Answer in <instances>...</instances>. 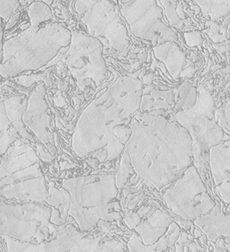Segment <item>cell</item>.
I'll list each match as a JSON object with an SVG mask.
<instances>
[{
  "label": "cell",
  "instance_id": "obj_1",
  "mask_svg": "<svg viewBox=\"0 0 230 252\" xmlns=\"http://www.w3.org/2000/svg\"><path fill=\"white\" fill-rule=\"evenodd\" d=\"M143 84L133 77L119 78L81 115L72 137V149L80 158L98 152L100 162L112 161L125 149L132 130L131 117L140 107Z\"/></svg>",
  "mask_w": 230,
  "mask_h": 252
},
{
  "label": "cell",
  "instance_id": "obj_2",
  "mask_svg": "<svg viewBox=\"0 0 230 252\" xmlns=\"http://www.w3.org/2000/svg\"><path fill=\"white\" fill-rule=\"evenodd\" d=\"M124 150L134 173L160 189L178 178L194 161L189 132L163 116L139 113Z\"/></svg>",
  "mask_w": 230,
  "mask_h": 252
},
{
  "label": "cell",
  "instance_id": "obj_3",
  "mask_svg": "<svg viewBox=\"0 0 230 252\" xmlns=\"http://www.w3.org/2000/svg\"><path fill=\"white\" fill-rule=\"evenodd\" d=\"M30 23L28 29L3 45L1 77H15L23 71L44 67L70 44L71 32L61 23Z\"/></svg>",
  "mask_w": 230,
  "mask_h": 252
},
{
  "label": "cell",
  "instance_id": "obj_4",
  "mask_svg": "<svg viewBox=\"0 0 230 252\" xmlns=\"http://www.w3.org/2000/svg\"><path fill=\"white\" fill-rule=\"evenodd\" d=\"M62 188L70 194L69 216L76 220L82 232L96 228L100 220L112 222L122 219L116 175L65 179Z\"/></svg>",
  "mask_w": 230,
  "mask_h": 252
},
{
  "label": "cell",
  "instance_id": "obj_5",
  "mask_svg": "<svg viewBox=\"0 0 230 252\" xmlns=\"http://www.w3.org/2000/svg\"><path fill=\"white\" fill-rule=\"evenodd\" d=\"M0 165V194L7 199L40 203L46 202L48 188L35 151L18 140Z\"/></svg>",
  "mask_w": 230,
  "mask_h": 252
},
{
  "label": "cell",
  "instance_id": "obj_6",
  "mask_svg": "<svg viewBox=\"0 0 230 252\" xmlns=\"http://www.w3.org/2000/svg\"><path fill=\"white\" fill-rule=\"evenodd\" d=\"M197 100L192 108L178 111L173 121L184 127L192 139L194 161L200 169L209 159V149L223 141L225 132L215 121L216 107L210 93L203 86L197 90Z\"/></svg>",
  "mask_w": 230,
  "mask_h": 252
},
{
  "label": "cell",
  "instance_id": "obj_7",
  "mask_svg": "<svg viewBox=\"0 0 230 252\" xmlns=\"http://www.w3.org/2000/svg\"><path fill=\"white\" fill-rule=\"evenodd\" d=\"M51 208L40 203L0 202V235L20 242H47L57 231L51 223Z\"/></svg>",
  "mask_w": 230,
  "mask_h": 252
},
{
  "label": "cell",
  "instance_id": "obj_8",
  "mask_svg": "<svg viewBox=\"0 0 230 252\" xmlns=\"http://www.w3.org/2000/svg\"><path fill=\"white\" fill-rule=\"evenodd\" d=\"M104 46L100 40L82 32H71L70 44L63 60L81 91L90 85L99 87L107 77L102 57Z\"/></svg>",
  "mask_w": 230,
  "mask_h": 252
},
{
  "label": "cell",
  "instance_id": "obj_9",
  "mask_svg": "<svg viewBox=\"0 0 230 252\" xmlns=\"http://www.w3.org/2000/svg\"><path fill=\"white\" fill-rule=\"evenodd\" d=\"M74 8L86 26L90 36L100 40L104 47L122 51L130 46L119 6L109 1H77Z\"/></svg>",
  "mask_w": 230,
  "mask_h": 252
},
{
  "label": "cell",
  "instance_id": "obj_10",
  "mask_svg": "<svg viewBox=\"0 0 230 252\" xmlns=\"http://www.w3.org/2000/svg\"><path fill=\"white\" fill-rule=\"evenodd\" d=\"M167 208L187 220L210 212L216 203L205 188L198 170L191 165L164 195Z\"/></svg>",
  "mask_w": 230,
  "mask_h": 252
},
{
  "label": "cell",
  "instance_id": "obj_11",
  "mask_svg": "<svg viewBox=\"0 0 230 252\" xmlns=\"http://www.w3.org/2000/svg\"><path fill=\"white\" fill-rule=\"evenodd\" d=\"M156 1H131L123 6L121 12L128 21L136 37L151 40L155 46L166 42L180 43L175 32L164 25L163 10Z\"/></svg>",
  "mask_w": 230,
  "mask_h": 252
},
{
  "label": "cell",
  "instance_id": "obj_12",
  "mask_svg": "<svg viewBox=\"0 0 230 252\" xmlns=\"http://www.w3.org/2000/svg\"><path fill=\"white\" fill-rule=\"evenodd\" d=\"M46 88L40 84L28 99L27 108L23 121L26 127L36 136L46 150L54 158L57 152L54 144V131L51 125V117L48 113L49 106L46 100Z\"/></svg>",
  "mask_w": 230,
  "mask_h": 252
},
{
  "label": "cell",
  "instance_id": "obj_13",
  "mask_svg": "<svg viewBox=\"0 0 230 252\" xmlns=\"http://www.w3.org/2000/svg\"><path fill=\"white\" fill-rule=\"evenodd\" d=\"M173 221L170 215L152 206L141 207L136 212L127 216L124 220L144 246H152L159 242Z\"/></svg>",
  "mask_w": 230,
  "mask_h": 252
},
{
  "label": "cell",
  "instance_id": "obj_14",
  "mask_svg": "<svg viewBox=\"0 0 230 252\" xmlns=\"http://www.w3.org/2000/svg\"><path fill=\"white\" fill-rule=\"evenodd\" d=\"M209 164L217 192L225 203H230V140L211 147L209 152Z\"/></svg>",
  "mask_w": 230,
  "mask_h": 252
},
{
  "label": "cell",
  "instance_id": "obj_15",
  "mask_svg": "<svg viewBox=\"0 0 230 252\" xmlns=\"http://www.w3.org/2000/svg\"><path fill=\"white\" fill-rule=\"evenodd\" d=\"M194 223L211 242H217L222 236L230 238V216L222 211L220 203L216 204L207 214L197 218Z\"/></svg>",
  "mask_w": 230,
  "mask_h": 252
},
{
  "label": "cell",
  "instance_id": "obj_16",
  "mask_svg": "<svg viewBox=\"0 0 230 252\" xmlns=\"http://www.w3.org/2000/svg\"><path fill=\"white\" fill-rule=\"evenodd\" d=\"M174 42L168 41L153 48L156 58L165 64L170 75L177 80L186 68L194 63Z\"/></svg>",
  "mask_w": 230,
  "mask_h": 252
},
{
  "label": "cell",
  "instance_id": "obj_17",
  "mask_svg": "<svg viewBox=\"0 0 230 252\" xmlns=\"http://www.w3.org/2000/svg\"><path fill=\"white\" fill-rule=\"evenodd\" d=\"M46 202L52 210L51 223L58 226L65 225L70 208V194L69 192L64 188L57 189L54 186L49 187Z\"/></svg>",
  "mask_w": 230,
  "mask_h": 252
},
{
  "label": "cell",
  "instance_id": "obj_18",
  "mask_svg": "<svg viewBox=\"0 0 230 252\" xmlns=\"http://www.w3.org/2000/svg\"><path fill=\"white\" fill-rule=\"evenodd\" d=\"M180 235L179 225L173 221L166 234L157 244L152 246L143 245L136 237V234L133 233L127 245L130 252H163L176 243Z\"/></svg>",
  "mask_w": 230,
  "mask_h": 252
},
{
  "label": "cell",
  "instance_id": "obj_19",
  "mask_svg": "<svg viewBox=\"0 0 230 252\" xmlns=\"http://www.w3.org/2000/svg\"><path fill=\"white\" fill-rule=\"evenodd\" d=\"M20 137L21 130L7 113L4 101L0 102V156L5 155Z\"/></svg>",
  "mask_w": 230,
  "mask_h": 252
},
{
  "label": "cell",
  "instance_id": "obj_20",
  "mask_svg": "<svg viewBox=\"0 0 230 252\" xmlns=\"http://www.w3.org/2000/svg\"><path fill=\"white\" fill-rule=\"evenodd\" d=\"M175 93L172 90H152L150 94H144L141 97L139 112L150 113L152 111L170 110L175 108Z\"/></svg>",
  "mask_w": 230,
  "mask_h": 252
},
{
  "label": "cell",
  "instance_id": "obj_21",
  "mask_svg": "<svg viewBox=\"0 0 230 252\" xmlns=\"http://www.w3.org/2000/svg\"><path fill=\"white\" fill-rule=\"evenodd\" d=\"M197 90L189 82H185L175 94V108L177 111H183L192 108L197 100Z\"/></svg>",
  "mask_w": 230,
  "mask_h": 252
},
{
  "label": "cell",
  "instance_id": "obj_22",
  "mask_svg": "<svg viewBox=\"0 0 230 252\" xmlns=\"http://www.w3.org/2000/svg\"><path fill=\"white\" fill-rule=\"evenodd\" d=\"M203 15H209L211 19L217 21L221 17L230 13V0L228 1H196Z\"/></svg>",
  "mask_w": 230,
  "mask_h": 252
},
{
  "label": "cell",
  "instance_id": "obj_23",
  "mask_svg": "<svg viewBox=\"0 0 230 252\" xmlns=\"http://www.w3.org/2000/svg\"><path fill=\"white\" fill-rule=\"evenodd\" d=\"M29 18L32 21L48 23L52 20L51 9L44 1H34L28 9Z\"/></svg>",
  "mask_w": 230,
  "mask_h": 252
},
{
  "label": "cell",
  "instance_id": "obj_24",
  "mask_svg": "<svg viewBox=\"0 0 230 252\" xmlns=\"http://www.w3.org/2000/svg\"><path fill=\"white\" fill-rule=\"evenodd\" d=\"M8 252H46L45 242L40 244L20 242L10 237H4Z\"/></svg>",
  "mask_w": 230,
  "mask_h": 252
},
{
  "label": "cell",
  "instance_id": "obj_25",
  "mask_svg": "<svg viewBox=\"0 0 230 252\" xmlns=\"http://www.w3.org/2000/svg\"><path fill=\"white\" fill-rule=\"evenodd\" d=\"M134 174V171H133V167L131 164L130 158L129 157L128 154L124 150L122 158L121 160L119 171L116 175V185L118 189H121V188H123L127 183L129 179Z\"/></svg>",
  "mask_w": 230,
  "mask_h": 252
},
{
  "label": "cell",
  "instance_id": "obj_26",
  "mask_svg": "<svg viewBox=\"0 0 230 252\" xmlns=\"http://www.w3.org/2000/svg\"><path fill=\"white\" fill-rule=\"evenodd\" d=\"M216 123L217 125L223 129L224 132L230 136V100L225 104L221 108L215 110Z\"/></svg>",
  "mask_w": 230,
  "mask_h": 252
},
{
  "label": "cell",
  "instance_id": "obj_27",
  "mask_svg": "<svg viewBox=\"0 0 230 252\" xmlns=\"http://www.w3.org/2000/svg\"><path fill=\"white\" fill-rule=\"evenodd\" d=\"M165 8L166 15L170 25L178 29H183L184 24L176 13L177 1H160Z\"/></svg>",
  "mask_w": 230,
  "mask_h": 252
},
{
  "label": "cell",
  "instance_id": "obj_28",
  "mask_svg": "<svg viewBox=\"0 0 230 252\" xmlns=\"http://www.w3.org/2000/svg\"><path fill=\"white\" fill-rule=\"evenodd\" d=\"M205 32H207L208 35L214 43H221L229 40L228 38L227 29H225L222 24H219L216 22H212V26L210 29Z\"/></svg>",
  "mask_w": 230,
  "mask_h": 252
},
{
  "label": "cell",
  "instance_id": "obj_29",
  "mask_svg": "<svg viewBox=\"0 0 230 252\" xmlns=\"http://www.w3.org/2000/svg\"><path fill=\"white\" fill-rule=\"evenodd\" d=\"M124 246L119 241L111 239L102 243L96 252H124Z\"/></svg>",
  "mask_w": 230,
  "mask_h": 252
},
{
  "label": "cell",
  "instance_id": "obj_30",
  "mask_svg": "<svg viewBox=\"0 0 230 252\" xmlns=\"http://www.w3.org/2000/svg\"><path fill=\"white\" fill-rule=\"evenodd\" d=\"M19 1H0V18L7 21L10 18L11 14L17 8Z\"/></svg>",
  "mask_w": 230,
  "mask_h": 252
},
{
  "label": "cell",
  "instance_id": "obj_31",
  "mask_svg": "<svg viewBox=\"0 0 230 252\" xmlns=\"http://www.w3.org/2000/svg\"><path fill=\"white\" fill-rule=\"evenodd\" d=\"M176 242L180 244L177 247V252H198L197 244L188 240L187 234H186V240H185L184 233L181 236L180 235Z\"/></svg>",
  "mask_w": 230,
  "mask_h": 252
},
{
  "label": "cell",
  "instance_id": "obj_32",
  "mask_svg": "<svg viewBox=\"0 0 230 252\" xmlns=\"http://www.w3.org/2000/svg\"><path fill=\"white\" fill-rule=\"evenodd\" d=\"M184 37L186 38V43L188 46L190 47H194L196 46H199L201 44L202 38L200 33L198 31H192V32H186L184 33Z\"/></svg>",
  "mask_w": 230,
  "mask_h": 252
},
{
  "label": "cell",
  "instance_id": "obj_33",
  "mask_svg": "<svg viewBox=\"0 0 230 252\" xmlns=\"http://www.w3.org/2000/svg\"><path fill=\"white\" fill-rule=\"evenodd\" d=\"M3 37H4V27H3V20L0 18V63L2 60L3 53Z\"/></svg>",
  "mask_w": 230,
  "mask_h": 252
},
{
  "label": "cell",
  "instance_id": "obj_34",
  "mask_svg": "<svg viewBox=\"0 0 230 252\" xmlns=\"http://www.w3.org/2000/svg\"><path fill=\"white\" fill-rule=\"evenodd\" d=\"M176 13L182 21L186 18L184 10H183V4H182V1H178L176 7Z\"/></svg>",
  "mask_w": 230,
  "mask_h": 252
},
{
  "label": "cell",
  "instance_id": "obj_35",
  "mask_svg": "<svg viewBox=\"0 0 230 252\" xmlns=\"http://www.w3.org/2000/svg\"><path fill=\"white\" fill-rule=\"evenodd\" d=\"M144 79H144V83L145 84V85H150V84L152 83V79H153V74H149V75L144 77Z\"/></svg>",
  "mask_w": 230,
  "mask_h": 252
}]
</instances>
